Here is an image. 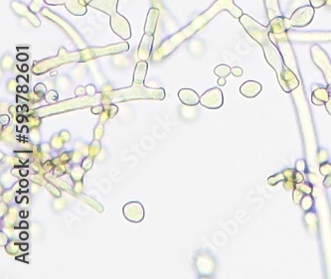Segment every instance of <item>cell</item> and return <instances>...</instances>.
I'll return each mask as SVG.
<instances>
[{
	"mask_svg": "<svg viewBox=\"0 0 331 279\" xmlns=\"http://www.w3.org/2000/svg\"><path fill=\"white\" fill-rule=\"evenodd\" d=\"M248 35L263 49L267 64L275 71L279 84L284 92L292 93L299 86L298 76L285 63L283 55L268 36V26H264L248 14H243L239 19Z\"/></svg>",
	"mask_w": 331,
	"mask_h": 279,
	"instance_id": "1",
	"label": "cell"
},
{
	"mask_svg": "<svg viewBox=\"0 0 331 279\" xmlns=\"http://www.w3.org/2000/svg\"><path fill=\"white\" fill-rule=\"evenodd\" d=\"M88 6L109 15V26L122 40L132 37V27L129 20L118 12L119 0H86Z\"/></svg>",
	"mask_w": 331,
	"mask_h": 279,
	"instance_id": "2",
	"label": "cell"
},
{
	"mask_svg": "<svg viewBox=\"0 0 331 279\" xmlns=\"http://www.w3.org/2000/svg\"><path fill=\"white\" fill-rule=\"evenodd\" d=\"M310 56L314 65L321 71L327 85L331 84V61L327 53L317 44L310 47Z\"/></svg>",
	"mask_w": 331,
	"mask_h": 279,
	"instance_id": "3",
	"label": "cell"
},
{
	"mask_svg": "<svg viewBox=\"0 0 331 279\" xmlns=\"http://www.w3.org/2000/svg\"><path fill=\"white\" fill-rule=\"evenodd\" d=\"M290 42L311 43V42H331V31H295L289 30Z\"/></svg>",
	"mask_w": 331,
	"mask_h": 279,
	"instance_id": "4",
	"label": "cell"
},
{
	"mask_svg": "<svg viewBox=\"0 0 331 279\" xmlns=\"http://www.w3.org/2000/svg\"><path fill=\"white\" fill-rule=\"evenodd\" d=\"M315 9L311 5H305L298 8L291 16L292 27L303 28L308 26L314 17Z\"/></svg>",
	"mask_w": 331,
	"mask_h": 279,
	"instance_id": "5",
	"label": "cell"
},
{
	"mask_svg": "<svg viewBox=\"0 0 331 279\" xmlns=\"http://www.w3.org/2000/svg\"><path fill=\"white\" fill-rule=\"evenodd\" d=\"M223 93L219 88H213L206 91L200 97V103L209 109H218L223 105Z\"/></svg>",
	"mask_w": 331,
	"mask_h": 279,
	"instance_id": "6",
	"label": "cell"
},
{
	"mask_svg": "<svg viewBox=\"0 0 331 279\" xmlns=\"http://www.w3.org/2000/svg\"><path fill=\"white\" fill-rule=\"evenodd\" d=\"M153 42H154V35L144 34L142 36L137 50V56L140 61H146L150 57Z\"/></svg>",
	"mask_w": 331,
	"mask_h": 279,
	"instance_id": "7",
	"label": "cell"
},
{
	"mask_svg": "<svg viewBox=\"0 0 331 279\" xmlns=\"http://www.w3.org/2000/svg\"><path fill=\"white\" fill-rule=\"evenodd\" d=\"M292 27L291 20L284 16L275 17L268 22L269 32L272 34H283L287 33Z\"/></svg>",
	"mask_w": 331,
	"mask_h": 279,
	"instance_id": "8",
	"label": "cell"
},
{
	"mask_svg": "<svg viewBox=\"0 0 331 279\" xmlns=\"http://www.w3.org/2000/svg\"><path fill=\"white\" fill-rule=\"evenodd\" d=\"M65 7L67 11L74 16H84L88 12L86 0H66Z\"/></svg>",
	"mask_w": 331,
	"mask_h": 279,
	"instance_id": "9",
	"label": "cell"
},
{
	"mask_svg": "<svg viewBox=\"0 0 331 279\" xmlns=\"http://www.w3.org/2000/svg\"><path fill=\"white\" fill-rule=\"evenodd\" d=\"M160 11L158 8L151 7L149 8L147 12V16L145 19V25H144V34H149V35H154L156 31V26L158 22Z\"/></svg>",
	"mask_w": 331,
	"mask_h": 279,
	"instance_id": "10",
	"label": "cell"
},
{
	"mask_svg": "<svg viewBox=\"0 0 331 279\" xmlns=\"http://www.w3.org/2000/svg\"><path fill=\"white\" fill-rule=\"evenodd\" d=\"M262 85L256 81H247L240 87V93L248 98H253L259 95L262 92Z\"/></svg>",
	"mask_w": 331,
	"mask_h": 279,
	"instance_id": "11",
	"label": "cell"
},
{
	"mask_svg": "<svg viewBox=\"0 0 331 279\" xmlns=\"http://www.w3.org/2000/svg\"><path fill=\"white\" fill-rule=\"evenodd\" d=\"M178 98L184 105L194 106L200 102V96L191 89H181L178 92Z\"/></svg>",
	"mask_w": 331,
	"mask_h": 279,
	"instance_id": "12",
	"label": "cell"
},
{
	"mask_svg": "<svg viewBox=\"0 0 331 279\" xmlns=\"http://www.w3.org/2000/svg\"><path fill=\"white\" fill-rule=\"evenodd\" d=\"M330 95L326 88L322 86H316L315 88L313 87L312 93H311V101L314 105H323L325 104Z\"/></svg>",
	"mask_w": 331,
	"mask_h": 279,
	"instance_id": "13",
	"label": "cell"
},
{
	"mask_svg": "<svg viewBox=\"0 0 331 279\" xmlns=\"http://www.w3.org/2000/svg\"><path fill=\"white\" fill-rule=\"evenodd\" d=\"M264 3L268 21L272 20L275 17L283 16L279 0H264Z\"/></svg>",
	"mask_w": 331,
	"mask_h": 279,
	"instance_id": "14",
	"label": "cell"
},
{
	"mask_svg": "<svg viewBox=\"0 0 331 279\" xmlns=\"http://www.w3.org/2000/svg\"><path fill=\"white\" fill-rule=\"evenodd\" d=\"M148 70V64L146 61H139L134 69L133 82L136 84H143Z\"/></svg>",
	"mask_w": 331,
	"mask_h": 279,
	"instance_id": "15",
	"label": "cell"
},
{
	"mask_svg": "<svg viewBox=\"0 0 331 279\" xmlns=\"http://www.w3.org/2000/svg\"><path fill=\"white\" fill-rule=\"evenodd\" d=\"M295 173H296V170H293V169H286L284 171V174L286 176V179L284 180L285 182L284 187L287 191H294L296 189L297 182L295 179Z\"/></svg>",
	"mask_w": 331,
	"mask_h": 279,
	"instance_id": "16",
	"label": "cell"
},
{
	"mask_svg": "<svg viewBox=\"0 0 331 279\" xmlns=\"http://www.w3.org/2000/svg\"><path fill=\"white\" fill-rule=\"evenodd\" d=\"M214 74L219 78H227L230 74H232V69L228 65L221 64L214 69Z\"/></svg>",
	"mask_w": 331,
	"mask_h": 279,
	"instance_id": "17",
	"label": "cell"
},
{
	"mask_svg": "<svg viewBox=\"0 0 331 279\" xmlns=\"http://www.w3.org/2000/svg\"><path fill=\"white\" fill-rule=\"evenodd\" d=\"M313 204H314V200L313 198L310 196V195H304L299 203L301 209L305 212H308L312 209L313 207Z\"/></svg>",
	"mask_w": 331,
	"mask_h": 279,
	"instance_id": "18",
	"label": "cell"
},
{
	"mask_svg": "<svg viewBox=\"0 0 331 279\" xmlns=\"http://www.w3.org/2000/svg\"><path fill=\"white\" fill-rule=\"evenodd\" d=\"M285 179H286V176H285L284 172H281V173H278V174L270 176V177L267 179V184H268L269 186H274V185H277L278 183L284 181Z\"/></svg>",
	"mask_w": 331,
	"mask_h": 279,
	"instance_id": "19",
	"label": "cell"
},
{
	"mask_svg": "<svg viewBox=\"0 0 331 279\" xmlns=\"http://www.w3.org/2000/svg\"><path fill=\"white\" fill-rule=\"evenodd\" d=\"M296 188L297 189H298L299 191H301L304 195H310L311 193H312V184H309V182L308 183H304V182H302V183H298V184H297V186H296Z\"/></svg>",
	"mask_w": 331,
	"mask_h": 279,
	"instance_id": "20",
	"label": "cell"
},
{
	"mask_svg": "<svg viewBox=\"0 0 331 279\" xmlns=\"http://www.w3.org/2000/svg\"><path fill=\"white\" fill-rule=\"evenodd\" d=\"M310 5L314 8H322L325 5L331 6V0H309Z\"/></svg>",
	"mask_w": 331,
	"mask_h": 279,
	"instance_id": "21",
	"label": "cell"
},
{
	"mask_svg": "<svg viewBox=\"0 0 331 279\" xmlns=\"http://www.w3.org/2000/svg\"><path fill=\"white\" fill-rule=\"evenodd\" d=\"M319 172L321 175L323 176H328L331 174V164L330 163H327V162H324V163H321L320 164V167H319Z\"/></svg>",
	"mask_w": 331,
	"mask_h": 279,
	"instance_id": "22",
	"label": "cell"
},
{
	"mask_svg": "<svg viewBox=\"0 0 331 279\" xmlns=\"http://www.w3.org/2000/svg\"><path fill=\"white\" fill-rule=\"evenodd\" d=\"M304 196V194L301 192V191H299L298 189H295L294 190V195H293V198H294V203L296 204V205H299V203H300V201H301V199H302V197Z\"/></svg>",
	"mask_w": 331,
	"mask_h": 279,
	"instance_id": "23",
	"label": "cell"
},
{
	"mask_svg": "<svg viewBox=\"0 0 331 279\" xmlns=\"http://www.w3.org/2000/svg\"><path fill=\"white\" fill-rule=\"evenodd\" d=\"M51 98H52V102L56 101L58 99V93L55 92V91H50L48 92V93L45 96V99L47 100V102H51Z\"/></svg>",
	"mask_w": 331,
	"mask_h": 279,
	"instance_id": "24",
	"label": "cell"
},
{
	"mask_svg": "<svg viewBox=\"0 0 331 279\" xmlns=\"http://www.w3.org/2000/svg\"><path fill=\"white\" fill-rule=\"evenodd\" d=\"M43 2L47 5L51 6H58V5H65L66 0H43Z\"/></svg>",
	"mask_w": 331,
	"mask_h": 279,
	"instance_id": "25",
	"label": "cell"
},
{
	"mask_svg": "<svg viewBox=\"0 0 331 279\" xmlns=\"http://www.w3.org/2000/svg\"><path fill=\"white\" fill-rule=\"evenodd\" d=\"M34 92H35L37 94H39L40 96H43V95H46V92H47V90H46L45 85H43V84H38V85H36V87L34 88Z\"/></svg>",
	"mask_w": 331,
	"mask_h": 279,
	"instance_id": "26",
	"label": "cell"
},
{
	"mask_svg": "<svg viewBox=\"0 0 331 279\" xmlns=\"http://www.w3.org/2000/svg\"><path fill=\"white\" fill-rule=\"evenodd\" d=\"M305 167H306V163L303 159H298L296 163V170L299 171V172H303L305 171Z\"/></svg>",
	"mask_w": 331,
	"mask_h": 279,
	"instance_id": "27",
	"label": "cell"
},
{
	"mask_svg": "<svg viewBox=\"0 0 331 279\" xmlns=\"http://www.w3.org/2000/svg\"><path fill=\"white\" fill-rule=\"evenodd\" d=\"M328 152L325 150V149H321L319 152H318V155H317V160L321 163H324L327 159H328Z\"/></svg>",
	"mask_w": 331,
	"mask_h": 279,
	"instance_id": "28",
	"label": "cell"
},
{
	"mask_svg": "<svg viewBox=\"0 0 331 279\" xmlns=\"http://www.w3.org/2000/svg\"><path fill=\"white\" fill-rule=\"evenodd\" d=\"M232 74L236 78H240L244 75V70L241 67H234L232 68Z\"/></svg>",
	"mask_w": 331,
	"mask_h": 279,
	"instance_id": "29",
	"label": "cell"
},
{
	"mask_svg": "<svg viewBox=\"0 0 331 279\" xmlns=\"http://www.w3.org/2000/svg\"><path fill=\"white\" fill-rule=\"evenodd\" d=\"M295 179H296L297 184H298V183H302V182L304 181V177H303V175H302L299 171H297V170H296V173H295Z\"/></svg>",
	"mask_w": 331,
	"mask_h": 279,
	"instance_id": "30",
	"label": "cell"
},
{
	"mask_svg": "<svg viewBox=\"0 0 331 279\" xmlns=\"http://www.w3.org/2000/svg\"><path fill=\"white\" fill-rule=\"evenodd\" d=\"M96 92H97V90H96V88H95L94 85H89V86H87V88H86V93H87L89 95H94V94L96 93Z\"/></svg>",
	"mask_w": 331,
	"mask_h": 279,
	"instance_id": "31",
	"label": "cell"
},
{
	"mask_svg": "<svg viewBox=\"0 0 331 279\" xmlns=\"http://www.w3.org/2000/svg\"><path fill=\"white\" fill-rule=\"evenodd\" d=\"M308 182L312 185H316L317 182H318V178L315 176V174H312V173H309L308 174Z\"/></svg>",
	"mask_w": 331,
	"mask_h": 279,
	"instance_id": "32",
	"label": "cell"
},
{
	"mask_svg": "<svg viewBox=\"0 0 331 279\" xmlns=\"http://www.w3.org/2000/svg\"><path fill=\"white\" fill-rule=\"evenodd\" d=\"M17 60L18 61H21V62H25V61H27L28 60V58H29V56L27 55V54H18L17 55Z\"/></svg>",
	"mask_w": 331,
	"mask_h": 279,
	"instance_id": "33",
	"label": "cell"
},
{
	"mask_svg": "<svg viewBox=\"0 0 331 279\" xmlns=\"http://www.w3.org/2000/svg\"><path fill=\"white\" fill-rule=\"evenodd\" d=\"M102 111V105H97L92 108V113L95 115H99Z\"/></svg>",
	"mask_w": 331,
	"mask_h": 279,
	"instance_id": "34",
	"label": "cell"
},
{
	"mask_svg": "<svg viewBox=\"0 0 331 279\" xmlns=\"http://www.w3.org/2000/svg\"><path fill=\"white\" fill-rule=\"evenodd\" d=\"M324 105H325V109H326V111H327V114L331 117V96L329 97L328 101H327Z\"/></svg>",
	"mask_w": 331,
	"mask_h": 279,
	"instance_id": "35",
	"label": "cell"
},
{
	"mask_svg": "<svg viewBox=\"0 0 331 279\" xmlns=\"http://www.w3.org/2000/svg\"><path fill=\"white\" fill-rule=\"evenodd\" d=\"M0 119H1V120H0V121H1V124L3 125H7L8 124H9V118H8V116H1V118H0Z\"/></svg>",
	"mask_w": 331,
	"mask_h": 279,
	"instance_id": "36",
	"label": "cell"
},
{
	"mask_svg": "<svg viewBox=\"0 0 331 279\" xmlns=\"http://www.w3.org/2000/svg\"><path fill=\"white\" fill-rule=\"evenodd\" d=\"M85 93H86V90H84L83 87H78L77 90L75 91V93H76L77 95H83Z\"/></svg>",
	"mask_w": 331,
	"mask_h": 279,
	"instance_id": "37",
	"label": "cell"
},
{
	"mask_svg": "<svg viewBox=\"0 0 331 279\" xmlns=\"http://www.w3.org/2000/svg\"><path fill=\"white\" fill-rule=\"evenodd\" d=\"M217 84L219 87H224L226 85V78H219Z\"/></svg>",
	"mask_w": 331,
	"mask_h": 279,
	"instance_id": "38",
	"label": "cell"
},
{
	"mask_svg": "<svg viewBox=\"0 0 331 279\" xmlns=\"http://www.w3.org/2000/svg\"><path fill=\"white\" fill-rule=\"evenodd\" d=\"M20 238H21V240H27L28 239V234L22 233V234H20Z\"/></svg>",
	"mask_w": 331,
	"mask_h": 279,
	"instance_id": "39",
	"label": "cell"
},
{
	"mask_svg": "<svg viewBox=\"0 0 331 279\" xmlns=\"http://www.w3.org/2000/svg\"><path fill=\"white\" fill-rule=\"evenodd\" d=\"M20 185H21V187H26V186H28V182L26 180H22L20 182Z\"/></svg>",
	"mask_w": 331,
	"mask_h": 279,
	"instance_id": "40",
	"label": "cell"
},
{
	"mask_svg": "<svg viewBox=\"0 0 331 279\" xmlns=\"http://www.w3.org/2000/svg\"><path fill=\"white\" fill-rule=\"evenodd\" d=\"M20 228H28V224L26 221H22L20 224Z\"/></svg>",
	"mask_w": 331,
	"mask_h": 279,
	"instance_id": "41",
	"label": "cell"
},
{
	"mask_svg": "<svg viewBox=\"0 0 331 279\" xmlns=\"http://www.w3.org/2000/svg\"><path fill=\"white\" fill-rule=\"evenodd\" d=\"M22 92H23V93H27V92H29V89H28V87H27V86H24V87H22Z\"/></svg>",
	"mask_w": 331,
	"mask_h": 279,
	"instance_id": "42",
	"label": "cell"
},
{
	"mask_svg": "<svg viewBox=\"0 0 331 279\" xmlns=\"http://www.w3.org/2000/svg\"><path fill=\"white\" fill-rule=\"evenodd\" d=\"M21 70H22V72H27V70H28V66H26V65H23Z\"/></svg>",
	"mask_w": 331,
	"mask_h": 279,
	"instance_id": "43",
	"label": "cell"
},
{
	"mask_svg": "<svg viewBox=\"0 0 331 279\" xmlns=\"http://www.w3.org/2000/svg\"><path fill=\"white\" fill-rule=\"evenodd\" d=\"M23 120H24V118H23L22 116H19V117L17 118V122H18V123H22Z\"/></svg>",
	"mask_w": 331,
	"mask_h": 279,
	"instance_id": "44",
	"label": "cell"
},
{
	"mask_svg": "<svg viewBox=\"0 0 331 279\" xmlns=\"http://www.w3.org/2000/svg\"><path fill=\"white\" fill-rule=\"evenodd\" d=\"M21 247V249L22 250H26L27 248H28V245H22V246H20Z\"/></svg>",
	"mask_w": 331,
	"mask_h": 279,
	"instance_id": "45",
	"label": "cell"
},
{
	"mask_svg": "<svg viewBox=\"0 0 331 279\" xmlns=\"http://www.w3.org/2000/svg\"><path fill=\"white\" fill-rule=\"evenodd\" d=\"M326 89H327V91H328V93H331V84H329V85H327V87H326Z\"/></svg>",
	"mask_w": 331,
	"mask_h": 279,
	"instance_id": "46",
	"label": "cell"
},
{
	"mask_svg": "<svg viewBox=\"0 0 331 279\" xmlns=\"http://www.w3.org/2000/svg\"><path fill=\"white\" fill-rule=\"evenodd\" d=\"M21 173L23 174L22 176H26V175L28 174V171H27V170H22V171H21Z\"/></svg>",
	"mask_w": 331,
	"mask_h": 279,
	"instance_id": "47",
	"label": "cell"
},
{
	"mask_svg": "<svg viewBox=\"0 0 331 279\" xmlns=\"http://www.w3.org/2000/svg\"><path fill=\"white\" fill-rule=\"evenodd\" d=\"M22 109L24 110V111H26V110H28V107H27V105H24L23 107H22Z\"/></svg>",
	"mask_w": 331,
	"mask_h": 279,
	"instance_id": "48",
	"label": "cell"
},
{
	"mask_svg": "<svg viewBox=\"0 0 331 279\" xmlns=\"http://www.w3.org/2000/svg\"><path fill=\"white\" fill-rule=\"evenodd\" d=\"M17 92L19 93V92H22V87H18L17 88Z\"/></svg>",
	"mask_w": 331,
	"mask_h": 279,
	"instance_id": "49",
	"label": "cell"
}]
</instances>
